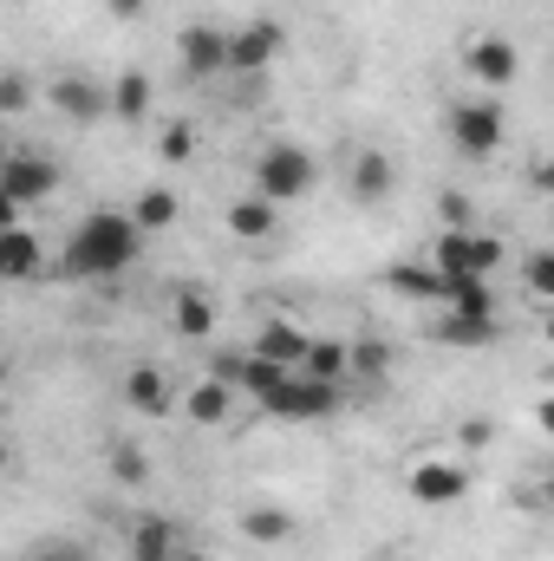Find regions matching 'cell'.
I'll use <instances>...</instances> for the list:
<instances>
[{
	"label": "cell",
	"instance_id": "cell-1",
	"mask_svg": "<svg viewBox=\"0 0 554 561\" xmlns=\"http://www.w3.org/2000/svg\"><path fill=\"white\" fill-rule=\"evenodd\" d=\"M138 249H143V229H138L131 209H92V216L72 229L59 268L79 275V280H112V275H125V268L138 262Z\"/></svg>",
	"mask_w": 554,
	"mask_h": 561
},
{
	"label": "cell",
	"instance_id": "cell-2",
	"mask_svg": "<svg viewBox=\"0 0 554 561\" xmlns=\"http://www.w3.org/2000/svg\"><path fill=\"white\" fill-rule=\"evenodd\" d=\"M320 183V163L300 150V144H268L262 157H255V196H268V203H293V196H307Z\"/></svg>",
	"mask_w": 554,
	"mask_h": 561
},
{
	"label": "cell",
	"instance_id": "cell-3",
	"mask_svg": "<svg viewBox=\"0 0 554 561\" xmlns=\"http://www.w3.org/2000/svg\"><path fill=\"white\" fill-rule=\"evenodd\" d=\"M430 262H437V275L450 280H489L503 268V242L496 236H483V229H443L437 236V249H430Z\"/></svg>",
	"mask_w": 554,
	"mask_h": 561
},
{
	"label": "cell",
	"instance_id": "cell-4",
	"mask_svg": "<svg viewBox=\"0 0 554 561\" xmlns=\"http://www.w3.org/2000/svg\"><path fill=\"white\" fill-rule=\"evenodd\" d=\"M59 190V163L53 157H33V150H7L0 157V196L13 203V209H33V203H46Z\"/></svg>",
	"mask_w": 554,
	"mask_h": 561
},
{
	"label": "cell",
	"instance_id": "cell-5",
	"mask_svg": "<svg viewBox=\"0 0 554 561\" xmlns=\"http://www.w3.org/2000/svg\"><path fill=\"white\" fill-rule=\"evenodd\" d=\"M280 46H287V33H280V20H242L235 33H229V72L235 79H262L268 66L280 59Z\"/></svg>",
	"mask_w": 554,
	"mask_h": 561
},
{
	"label": "cell",
	"instance_id": "cell-6",
	"mask_svg": "<svg viewBox=\"0 0 554 561\" xmlns=\"http://www.w3.org/2000/svg\"><path fill=\"white\" fill-rule=\"evenodd\" d=\"M268 419H287V424H320L339 412V386H326V379H307V373H293L287 386H280L275 399L262 405Z\"/></svg>",
	"mask_w": 554,
	"mask_h": 561
},
{
	"label": "cell",
	"instance_id": "cell-7",
	"mask_svg": "<svg viewBox=\"0 0 554 561\" xmlns=\"http://www.w3.org/2000/svg\"><path fill=\"white\" fill-rule=\"evenodd\" d=\"M46 99H53V112H59L66 125H105V118H112V92H105L92 72H59V79L46 85Z\"/></svg>",
	"mask_w": 554,
	"mask_h": 561
},
{
	"label": "cell",
	"instance_id": "cell-8",
	"mask_svg": "<svg viewBox=\"0 0 554 561\" xmlns=\"http://www.w3.org/2000/svg\"><path fill=\"white\" fill-rule=\"evenodd\" d=\"M176 66H183L189 79H222V72H229V33H222L216 20H189V26L176 33Z\"/></svg>",
	"mask_w": 554,
	"mask_h": 561
},
{
	"label": "cell",
	"instance_id": "cell-9",
	"mask_svg": "<svg viewBox=\"0 0 554 561\" xmlns=\"http://www.w3.org/2000/svg\"><path fill=\"white\" fill-rule=\"evenodd\" d=\"M463 72H470L476 85L503 92V85H516V79H522V46H516V39H503V33H483V39H470V46H463Z\"/></svg>",
	"mask_w": 554,
	"mask_h": 561
},
{
	"label": "cell",
	"instance_id": "cell-10",
	"mask_svg": "<svg viewBox=\"0 0 554 561\" xmlns=\"http://www.w3.org/2000/svg\"><path fill=\"white\" fill-rule=\"evenodd\" d=\"M450 144H457L463 157H496V150H503V105H496V99L457 105V112H450Z\"/></svg>",
	"mask_w": 554,
	"mask_h": 561
},
{
	"label": "cell",
	"instance_id": "cell-11",
	"mask_svg": "<svg viewBox=\"0 0 554 561\" xmlns=\"http://www.w3.org/2000/svg\"><path fill=\"white\" fill-rule=\"evenodd\" d=\"M125 405H131L138 419H170V412H176V392H170V379H163L157 366H131V373H125Z\"/></svg>",
	"mask_w": 554,
	"mask_h": 561
},
{
	"label": "cell",
	"instance_id": "cell-12",
	"mask_svg": "<svg viewBox=\"0 0 554 561\" xmlns=\"http://www.w3.org/2000/svg\"><path fill=\"white\" fill-rule=\"evenodd\" d=\"M463 490H470V470H463V463H412V496L417 503L443 510V503H457Z\"/></svg>",
	"mask_w": 554,
	"mask_h": 561
},
{
	"label": "cell",
	"instance_id": "cell-13",
	"mask_svg": "<svg viewBox=\"0 0 554 561\" xmlns=\"http://www.w3.org/2000/svg\"><path fill=\"white\" fill-rule=\"evenodd\" d=\"M255 353H262V359H280V366H307V353H313V333H300L293 320H262V333H255Z\"/></svg>",
	"mask_w": 554,
	"mask_h": 561
},
{
	"label": "cell",
	"instance_id": "cell-14",
	"mask_svg": "<svg viewBox=\"0 0 554 561\" xmlns=\"http://www.w3.org/2000/svg\"><path fill=\"white\" fill-rule=\"evenodd\" d=\"M293 373H300V366H280V359H262V353L235 359V386H242L255 405H268V399H275V392L287 386V379H293Z\"/></svg>",
	"mask_w": 554,
	"mask_h": 561
},
{
	"label": "cell",
	"instance_id": "cell-15",
	"mask_svg": "<svg viewBox=\"0 0 554 561\" xmlns=\"http://www.w3.org/2000/svg\"><path fill=\"white\" fill-rule=\"evenodd\" d=\"M385 280L405 300H450V275H437V262H399V268H385Z\"/></svg>",
	"mask_w": 554,
	"mask_h": 561
},
{
	"label": "cell",
	"instance_id": "cell-16",
	"mask_svg": "<svg viewBox=\"0 0 554 561\" xmlns=\"http://www.w3.org/2000/svg\"><path fill=\"white\" fill-rule=\"evenodd\" d=\"M39 262H46V249H39V236L26 222L20 229H0V268H7V280H33Z\"/></svg>",
	"mask_w": 554,
	"mask_h": 561
},
{
	"label": "cell",
	"instance_id": "cell-17",
	"mask_svg": "<svg viewBox=\"0 0 554 561\" xmlns=\"http://www.w3.org/2000/svg\"><path fill=\"white\" fill-rule=\"evenodd\" d=\"M392 183H399V170H392L385 150H359V157H353V196H359V203H385Z\"/></svg>",
	"mask_w": 554,
	"mask_h": 561
},
{
	"label": "cell",
	"instance_id": "cell-18",
	"mask_svg": "<svg viewBox=\"0 0 554 561\" xmlns=\"http://www.w3.org/2000/svg\"><path fill=\"white\" fill-rule=\"evenodd\" d=\"M430 340H443V346H496L503 333H496V313H443L430 327Z\"/></svg>",
	"mask_w": 554,
	"mask_h": 561
},
{
	"label": "cell",
	"instance_id": "cell-19",
	"mask_svg": "<svg viewBox=\"0 0 554 561\" xmlns=\"http://www.w3.org/2000/svg\"><path fill=\"white\" fill-rule=\"evenodd\" d=\"M275 229H280V203H268V196H242L229 209V236H242V242H268Z\"/></svg>",
	"mask_w": 554,
	"mask_h": 561
},
{
	"label": "cell",
	"instance_id": "cell-20",
	"mask_svg": "<svg viewBox=\"0 0 554 561\" xmlns=\"http://www.w3.org/2000/svg\"><path fill=\"white\" fill-rule=\"evenodd\" d=\"M112 118H118V125H143V118H150V72H138V66L118 72V85H112Z\"/></svg>",
	"mask_w": 554,
	"mask_h": 561
},
{
	"label": "cell",
	"instance_id": "cell-21",
	"mask_svg": "<svg viewBox=\"0 0 554 561\" xmlns=\"http://www.w3.org/2000/svg\"><path fill=\"white\" fill-rule=\"evenodd\" d=\"M176 523L170 516H138L131 523V556H143V561H176Z\"/></svg>",
	"mask_w": 554,
	"mask_h": 561
},
{
	"label": "cell",
	"instance_id": "cell-22",
	"mask_svg": "<svg viewBox=\"0 0 554 561\" xmlns=\"http://www.w3.org/2000/svg\"><path fill=\"white\" fill-rule=\"evenodd\" d=\"M183 412L196 424H229V412H235V386L229 379H203L189 399H183Z\"/></svg>",
	"mask_w": 554,
	"mask_h": 561
},
{
	"label": "cell",
	"instance_id": "cell-23",
	"mask_svg": "<svg viewBox=\"0 0 554 561\" xmlns=\"http://www.w3.org/2000/svg\"><path fill=\"white\" fill-rule=\"evenodd\" d=\"M176 333H183V340H209V333H216V300L196 294V287H183V294H176Z\"/></svg>",
	"mask_w": 554,
	"mask_h": 561
},
{
	"label": "cell",
	"instance_id": "cell-24",
	"mask_svg": "<svg viewBox=\"0 0 554 561\" xmlns=\"http://www.w3.org/2000/svg\"><path fill=\"white\" fill-rule=\"evenodd\" d=\"M242 536H249V542H293V516L255 503V510H242Z\"/></svg>",
	"mask_w": 554,
	"mask_h": 561
},
{
	"label": "cell",
	"instance_id": "cell-25",
	"mask_svg": "<svg viewBox=\"0 0 554 561\" xmlns=\"http://www.w3.org/2000/svg\"><path fill=\"white\" fill-rule=\"evenodd\" d=\"M346 366H353V353L339 346V340H313V353H307V379H326V386H346Z\"/></svg>",
	"mask_w": 554,
	"mask_h": 561
},
{
	"label": "cell",
	"instance_id": "cell-26",
	"mask_svg": "<svg viewBox=\"0 0 554 561\" xmlns=\"http://www.w3.org/2000/svg\"><path fill=\"white\" fill-rule=\"evenodd\" d=\"M131 216H138L143 236H157V229H170V222H176V196H170L163 183H150L138 203H131Z\"/></svg>",
	"mask_w": 554,
	"mask_h": 561
},
{
	"label": "cell",
	"instance_id": "cell-27",
	"mask_svg": "<svg viewBox=\"0 0 554 561\" xmlns=\"http://www.w3.org/2000/svg\"><path fill=\"white\" fill-rule=\"evenodd\" d=\"M450 313H496V294H489V280H450Z\"/></svg>",
	"mask_w": 554,
	"mask_h": 561
},
{
	"label": "cell",
	"instance_id": "cell-28",
	"mask_svg": "<svg viewBox=\"0 0 554 561\" xmlns=\"http://www.w3.org/2000/svg\"><path fill=\"white\" fill-rule=\"evenodd\" d=\"M437 216H443V229H476V203H470L463 190H443V203H437Z\"/></svg>",
	"mask_w": 554,
	"mask_h": 561
},
{
	"label": "cell",
	"instance_id": "cell-29",
	"mask_svg": "<svg viewBox=\"0 0 554 561\" xmlns=\"http://www.w3.org/2000/svg\"><path fill=\"white\" fill-rule=\"evenodd\" d=\"M189 150H196V131H189V125H163V131H157V157H163V163H183Z\"/></svg>",
	"mask_w": 554,
	"mask_h": 561
},
{
	"label": "cell",
	"instance_id": "cell-30",
	"mask_svg": "<svg viewBox=\"0 0 554 561\" xmlns=\"http://www.w3.org/2000/svg\"><path fill=\"white\" fill-rule=\"evenodd\" d=\"M522 280H529V294H542L554 307V249H542V255H529V268H522Z\"/></svg>",
	"mask_w": 554,
	"mask_h": 561
},
{
	"label": "cell",
	"instance_id": "cell-31",
	"mask_svg": "<svg viewBox=\"0 0 554 561\" xmlns=\"http://www.w3.org/2000/svg\"><path fill=\"white\" fill-rule=\"evenodd\" d=\"M385 366H392V353H385L379 340H366V346H353V373H366V379H385Z\"/></svg>",
	"mask_w": 554,
	"mask_h": 561
},
{
	"label": "cell",
	"instance_id": "cell-32",
	"mask_svg": "<svg viewBox=\"0 0 554 561\" xmlns=\"http://www.w3.org/2000/svg\"><path fill=\"white\" fill-rule=\"evenodd\" d=\"M112 477H125V483H143L150 470H143V457L131 450V444H118V450H112Z\"/></svg>",
	"mask_w": 554,
	"mask_h": 561
},
{
	"label": "cell",
	"instance_id": "cell-33",
	"mask_svg": "<svg viewBox=\"0 0 554 561\" xmlns=\"http://www.w3.org/2000/svg\"><path fill=\"white\" fill-rule=\"evenodd\" d=\"M457 437H463V450H483V444L496 437V424H489V419H463V424H457Z\"/></svg>",
	"mask_w": 554,
	"mask_h": 561
},
{
	"label": "cell",
	"instance_id": "cell-34",
	"mask_svg": "<svg viewBox=\"0 0 554 561\" xmlns=\"http://www.w3.org/2000/svg\"><path fill=\"white\" fill-rule=\"evenodd\" d=\"M20 105H26V79H20V72H7V79H0V112L13 118Z\"/></svg>",
	"mask_w": 554,
	"mask_h": 561
},
{
	"label": "cell",
	"instance_id": "cell-35",
	"mask_svg": "<svg viewBox=\"0 0 554 561\" xmlns=\"http://www.w3.org/2000/svg\"><path fill=\"white\" fill-rule=\"evenodd\" d=\"M26 561H85V556H79L72 542H46V549H33Z\"/></svg>",
	"mask_w": 554,
	"mask_h": 561
},
{
	"label": "cell",
	"instance_id": "cell-36",
	"mask_svg": "<svg viewBox=\"0 0 554 561\" xmlns=\"http://www.w3.org/2000/svg\"><path fill=\"white\" fill-rule=\"evenodd\" d=\"M105 13H112V20H138L143 0H105Z\"/></svg>",
	"mask_w": 554,
	"mask_h": 561
},
{
	"label": "cell",
	"instance_id": "cell-37",
	"mask_svg": "<svg viewBox=\"0 0 554 561\" xmlns=\"http://www.w3.org/2000/svg\"><path fill=\"white\" fill-rule=\"evenodd\" d=\"M535 190H542V196H554V157L542 163V170H535Z\"/></svg>",
	"mask_w": 554,
	"mask_h": 561
},
{
	"label": "cell",
	"instance_id": "cell-38",
	"mask_svg": "<svg viewBox=\"0 0 554 561\" xmlns=\"http://www.w3.org/2000/svg\"><path fill=\"white\" fill-rule=\"evenodd\" d=\"M535 424H542V431L554 437V399H542V405H535Z\"/></svg>",
	"mask_w": 554,
	"mask_h": 561
},
{
	"label": "cell",
	"instance_id": "cell-39",
	"mask_svg": "<svg viewBox=\"0 0 554 561\" xmlns=\"http://www.w3.org/2000/svg\"><path fill=\"white\" fill-rule=\"evenodd\" d=\"M542 333H549V346H554V313H549V327H542Z\"/></svg>",
	"mask_w": 554,
	"mask_h": 561
},
{
	"label": "cell",
	"instance_id": "cell-40",
	"mask_svg": "<svg viewBox=\"0 0 554 561\" xmlns=\"http://www.w3.org/2000/svg\"><path fill=\"white\" fill-rule=\"evenodd\" d=\"M176 561H209V556H176Z\"/></svg>",
	"mask_w": 554,
	"mask_h": 561
},
{
	"label": "cell",
	"instance_id": "cell-41",
	"mask_svg": "<svg viewBox=\"0 0 554 561\" xmlns=\"http://www.w3.org/2000/svg\"><path fill=\"white\" fill-rule=\"evenodd\" d=\"M549 503H554V470H549Z\"/></svg>",
	"mask_w": 554,
	"mask_h": 561
},
{
	"label": "cell",
	"instance_id": "cell-42",
	"mask_svg": "<svg viewBox=\"0 0 554 561\" xmlns=\"http://www.w3.org/2000/svg\"><path fill=\"white\" fill-rule=\"evenodd\" d=\"M131 561H143V556H131Z\"/></svg>",
	"mask_w": 554,
	"mask_h": 561
}]
</instances>
